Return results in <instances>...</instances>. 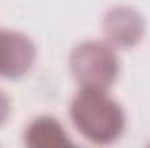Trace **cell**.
I'll return each mask as SVG.
<instances>
[{"label":"cell","mask_w":150,"mask_h":148,"mask_svg":"<svg viewBox=\"0 0 150 148\" xmlns=\"http://www.w3.org/2000/svg\"><path fill=\"white\" fill-rule=\"evenodd\" d=\"M26 143L30 147H58L68 145L70 140L67 138L63 127L52 117H40L26 131Z\"/></svg>","instance_id":"5b68a950"},{"label":"cell","mask_w":150,"mask_h":148,"mask_svg":"<svg viewBox=\"0 0 150 148\" xmlns=\"http://www.w3.org/2000/svg\"><path fill=\"white\" fill-rule=\"evenodd\" d=\"M117 70V58L105 44H82L72 54V72L84 87L107 89L113 82Z\"/></svg>","instance_id":"7a4b0ae2"},{"label":"cell","mask_w":150,"mask_h":148,"mask_svg":"<svg viewBox=\"0 0 150 148\" xmlns=\"http://www.w3.org/2000/svg\"><path fill=\"white\" fill-rule=\"evenodd\" d=\"M33 44L19 33L0 30V75L16 78L25 73L33 63Z\"/></svg>","instance_id":"3957f363"},{"label":"cell","mask_w":150,"mask_h":148,"mask_svg":"<svg viewBox=\"0 0 150 148\" xmlns=\"http://www.w3.org/2000/svg\"><path fill=\"white\" fill-rule=\"evenodd\" d=\"M70 115L77 129L100 145L112 143L124 129V113L105 89L84 87L72 103Z\"/></svg>","instance_id":"6da1fadb"},{"label":"cell","mask_w":150,"mask_h":148,"mask_svg":"<svg viewBox=\"0 0 150 148\" xmlns=\"http://www.w3.org/2000/svg\"><path fill=\"white\" fill-rule=\"evenodd\" d=\"M107 33L119 45H131L134 44L142 33V19L136 12L127 9H113L107 16L105 21Z\"/></svg>","instance_id":"277c9868"},{"label":"cell","mask_w":150,"mask_h":148,"mask_svg":"<svg viewBox=\"0 0 150 148\" xmlns=\"http://www.w3.org/2000/svg\"><path fill=\"white\" fill-rule=\"evenodd\" d=\"M7 113H9V101H7V98L0 92V124L7 118Z\"/></svg>","instance_id":"8992f818"}]
</instances>
